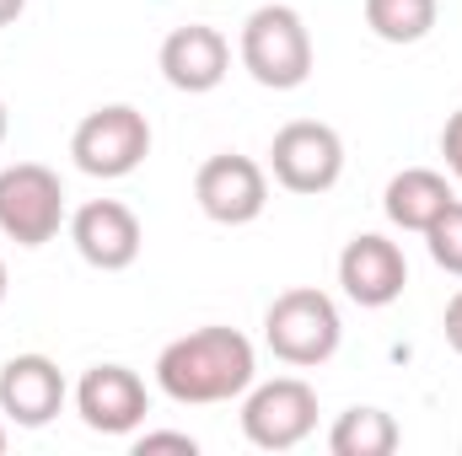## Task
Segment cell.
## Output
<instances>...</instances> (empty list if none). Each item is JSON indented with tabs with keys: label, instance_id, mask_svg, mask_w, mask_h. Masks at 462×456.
Instances as JSON below:
<instances>
[{
	"label": "cell",
	"instance_id": "6da1fadb",
	"mask_svg": "<svg viewBox=\"0 0 462 456\" xmlns=\"http://www.w3.org/2000/svg\"><path fill=\"white\" fill-rule=\"evenodd\" d=\"M258 381V349L236 328H194L183 339H172L156 354V387L172 403L189 408H210V403H231Z\"/></svg>",
	"mask_w": 462,
	"mask_h": 456
},
{
	"label": "cell",
	"instance_id": "7a4b0ae2",
	"mask_svg": "<svg viewBox=\"0 0 462 456\" xmlns=\"http://www.w3.org/2000/svg\"><path fill=\"white\" fill-rule=\"evenodd\" d=\"M263 343L280 365H296V370H312V365H328L345 343V317L334 306L328 290L318 285H296V290H280L263 312Z\"/></svg>",
	"mask_w": 462,
	"mask_h": 456
},
{
	"label": "cell",
	"instance_id": "3957f363",
	"mask_svg": "<svg viewBox=\"0 0 462 456\" xmlns=\"http://www.w3.org/2000/svg\"><path fill=\"white\" fill-rule=\"evenodd\" d=\"M236 54H242V70L269 87V92H296L307 87L312 76V32L301 22L296 5H258L247 22H242V38H236Z\"/></svg>",
	"mask_w": 462,
	"mask_h": 456
},
{
	"label": "cell",
	"instance_id": "277c9868",
	"mask_svg": "<svg viewBox=\"0 0 462 456\" xmlns=\"http://www.w3.org/2000/svg\"><path fill=\"white\" fill-rule=\"evenodd\" d=\"M65 226V183L43 161L0 167V236L16 247H43Z\"/></svg>",
	"mask_w": 462,
	"mask_h": 456
},
{
	"label": "cell",
	"instance_id": "5b68a950",
	"mask_svg": "<svg viewBox=\"0 0 462 456\" xmlns=\"http://www.w3.org/2000/svg\"><path fill=\"white\" fill-rule=\"evenodd\" d=\"M269 172L285 194H301V199H318L328 194L339 178H345V140L334 123L323 118H296L274 134L269 145Z\"/></svg>",
	"mask_w": 462,
	"mask_h": 456
},
{
	"label": "cell",
	"instance_id": "8992f818",
	"mask_svg": "<svg viewBox=\"0 0 462 456\" xmlns=\"http://www.w3.org/2000/svg\"><path fill=\"white\" fill-rule=\"evenodd\" d=\"M318 430V392L301 376L253 381L242 392V435L258 451H296Z\"/></svg>",
	"mask_w": 462,
	"mask_h": 456
},
{
	"label": "cell",
	"instance_id": "52a82bcc",
	"mask_svg": "<svg viewBox=\"0 0 462 456\" xmlns=\"http://www.w3.org/2000/svg\"><path fill=\"white\" fill-rule=\"evenodd\" d=\"M70 156L87 178H129L145 156H151V123L140 108L129 103H108V108H92V114L76 123L70 134Z\"/></svg>",
	"mask_w": 462,
	"mask_h": 456
},
{
	"label": "cell",
	"instance_id": "ba28073f",
	"mask_svg": "<svg viewBox=\"0 0 462 456\" xmlns=\"http://www.w3.org/2000/svg\"><path fill=\"white\" fill-rule=\"evenodd\" d=\"M194 199L216 226H253L269 210V172L253 156L221 150L194 172Z\"/></svg>",
	"mask_w": 462,
	"mask_h": 456
},
{
	"label": "cell",
	"instance_id": "9c48e42d",
	"mask_svg": "<svg viewBox=\"0 0 462 456\" xmlns=\"http://www.w3.org/2000/svg\"><path fill=\"white\" fill-rule=\"evenodd\" d=\"M339 285H345V296L355 306L382 312V306H393V301L403 296V285H409V258H403V247L387 242L382 231H360V236H349L345 252H339Z\"/></svg>",
	"mask_w": 462,
	"mask_h": 456
},
{
	"label": "cell",
	"instance_id": "30bf717a",
	"mask_svg": "<svg viewBox=\"0 0 462 456\" xmlns=\"http://www.w3.org/2000/svg\"><path fill=\"white\" fill-rule=\"evenodd\" d=\"M76 414L97 435H134L151 414V392L129 365H92L76 381Z\"/></svg>",
	"mask_w": 462,
	"mask_h": 456
},
{
	"label": "cell",
	"instance_id": "8fae6325",
	"mask_svg": "<svg viewBox=\"0 0 462 456\" xmlns=\"http://www.w3.org/2000/svg\"><path fill=\"white\" fill-rule=\"evenodd\" d=\"M70 387L65 370L49 354H11L0 365V414L22 430H43L60 408H65Z\"/></svg>",
	"mask_w": 462,
	"mask_h": 456
},
{
	"label": "cell",
	"instance_id": "7c38bea8",
	"mask_svg": "<svg viewBox=\"0 0 462 456\" xmlns=\"http://www.w3.org/2000/svg\"><path fill=\"white\" fill-rule=\"evenodd\" d=\"M70 242L81 252V263L103 269V274H118L140 258L145 247V231H140V215L118 199H92L70 215Z\"/></svg>",
	"mask_w": 462,
	"mask_h": 456
},
{
	"label": "cell",
	"instance_id": "4fadbf2b",
	"mask_svg": "<svg viewBox=\"0 0 462 456\" xmlns=\"http://www.w3.org/2000/svg\"><path fill=\"white\" fill-rule=\"evenodd\" d=\"M156 65H162V81H167L172 92H189V97H199V92H216V87L226 81V70H231V43L216 32V27H205V22H189V27H172V32L162 38V54H156Z\"/></svg>",
	"mask_w": 462,
	"mask_h": 456
},
{
	"label": "cell",
	"instance_id": "5bb4252c",
	"mask_svg": "<svg viewBox=\"0 0 462 456\" xmlns=\"http://www.w3.org/2000/svg\"><path fill=\"white\" fill-rule=\"evenodd\" d=\"M457 199V188H452V178L447 172H436V167H403L393 183H387V194H382V210H387V221L398 231H420L447 210Z\"/></svg>",
	"mask_w": 462,
	"mask_h": 456
},
{
	"label": "cell",
	"instance_id": "9a60e30c",
	"mask_svg": "<svg viewBox=\"0 0 462 456\" xmlns=\"http://www.w3.org/2000/svg\"><path fill=\"white\" fill-rule=\"evenodd\" d=\"M398 419L387 408H345L328 430V451L334 456H393L398 451Z\"/></svg>",
	"mask_w": 462,
	"mask_h": 456
},
{
	"label": "cell",
	"instance_id": "2e32d148",
	"mask_svg": "<svg viewBox=\"0 0 462 456\" xmlns=\"http://www.w3.org/2000/svg\"><path fill=\"white\" fill-rule=\"evenodd\" d=\"M441 0H365V27L382 43H420L430 38Z\"/></svg>",
	"mask_w": 462,
	"mask_h": 456
},
{
	"label": "cell",
	"instance_id": "e0dca14e",
	"mask_svg": "<svg viewBox=\"0 0 462 456\" xmlns=\"http://www.w3.org/2000/svg\"><path fill=\"white\" fill-rule=\"evenodd\" d=\"M425 247H430L436 269H447V274L462 279V199H452V205L425 226Z\"/></svg>",
	"mask_w": 462,
	"mask_h": 456
},
{
	"label": "cell",
	"instance_id": "ac0fdd59",
	"mask_svg": "<svg viewBox=\"0 0 462 456\" xmlns=\"http://www.w3.org/2000/svg\"><path fill=\"white\" fill-rule=\"evenodd\" d=\"M134 451L145 456V451H183V456H194L199 451V441L194 435H183V430H145L140 441H134Z\"/></svg>",
	"mask_w": 462,
	"mask_h": 456
},
{
	"label": "cell",
	"instance_id": "d6986e66",
	"mask_svg": "<svg viewBox=\"0 0 462 456\" xmlns=\"http://www.w3.org/2000/svg\"><path fill=\"white\" fill-rule=\"evenodd\" d=\"M441 156H447V172L462 183V108L447 118V129H441Z\"/></svg>",
	"mask_w": 462,
	"mask_h": 456
},
{
	"label": "cell",
	"instance_id": "ffe728a7",
	"mask_svg": "<svg viewBox=\"0 0 462 456\" xmlns=\"http://www.w3.org/2000/svg\"><path fill=\"white\" fill-rule=\"evenodd\" d=\"M441 328H447V343L462 354V290L447 301V317H441Z\"/></svg>",
	"mask_w": 462,
	"mask_h": 456
},
{
	"label": "cell",
	"instance_id": "44dd1931",
	"mask_svg": "<svg viewBox=\"0 0 462 456\" xmlns=\"http://www.w3.org/2000/svg\"><path fill=\"white\" fill-rule=\"evenodd\" d=\"M22 11H27V0H0V27H11Z\"/></svg>",
	"mask_w": 462,
	"mask_h": 456
},
{
	"label": "cell",
	"instance_id": "7402d4cb",
	"mask_svg": "<svg viewBox=\"0 0 462 456\" xmlns=\"http://www.w3.org/2000/svg\"><path fill=\"white\" fill-rule=\"evenodd\" d=\"M5 290H11V279H5V263H0V306H5Z\"/></svg>",
	"mask_w": 462,
	"mask_h": 456
},
{
	"label": "cell",
	"instance_id": "603a6c76",
	"mask_svg": "<svg viewBox=\"0 0 462 456\" xmlns=\"http://www.w3.org/2000/svg\"><path fill=\"white\" fill-rule=\"evenodd\" d=\"M5 129H11V118H5V103H0V145H5Z\"/></svg>",
	"mask_w": 462,
	"mask_h": 456
},
{
	"label": "cell",
	"instance_id": "cb8c5ba5",
	"mask_svg": "<svg viewBox=\"0 0 462 456\" xmlns=\"http://www.w3.org/2000/svg\"><path fill=\"white\" fill-rule=\"evenodd\" d=\"M0 451H5V424H0Z\"/></svg>",
	"mask_w": 462,
	"mask_h": 456
}]
</instances>
